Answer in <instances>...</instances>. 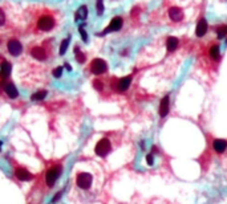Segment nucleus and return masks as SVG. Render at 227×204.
I'll return each mask as SVG.
<instances>
[{"label": "nucleus", "mask_w": 227, "mask_h": 204, "mask_svg": "<svg viewBox=\"0 0 227 204\" xmlns=\"http://www.w3.org/2000/svg\"><path fill=\"white\" fill-rule=\"evenodd\" d=\"M130 83H132V76H128V77H122V78L117 80L114 82V89L117 90L118 93H123L129 89Z\"/></svg>", "instance_id": "obj_8"}, {"label": "nucleus", "mask_w": 227, "mask_h": 204, "mask_svg": "<svg viewBox=\"0 0 227 204\" xmlns=\"http://www.w3.org/2000/svg\"><path fill=\"white\" fill-rule=\"evenodd\" d=\"M28 20H29V29L33 33H46L51 32L59 25L61 20L60 11L46 7L33 5L28 9Z\"/></svg>", "instance_id": "obj_1"}, {"label": "nucleus", "mask_w": 227, "mask_h": 204, "mask_svg": "<svg viewBox=\"0 0 227 204\" xmlns=\"http://www.w3.org/2000/svg\"><path fill=\"white\" fill-rule=\"evenodd\" d=\"M146 162H148V165H149V166H152V165H153V155H152V154H149V155L146 156Z\"/></svg>", "instance_id": "obj_30"}, {"label": "nucleus", "mask_w": 227, "mask_h": 204, "mask_svg": "<svg viewBox=\"0 0 227 204\" xmlns=\"http://www.w3.org/2000/svg\"><path fill=\"white\" fill-rule=\"evenodd\" d=\"M4 93H5V94L8 96L11 99H15V98H18V97H19L18 89H16V86L13 85L12 82H7L5 85H4Z\"/></svg>", "instance_id": "obj_15"}, {"label": "nucleus", "mask_w": 227, "mask_h": 204, "mask_svg": "<svg viewBox=\"0 0 227 204\" xmlns=\"http://www.w3.org/2000/svg\"><path fill=\"white\" fill-rule=\"evenodd\" d=\"M89 69H91V72L93 74L101 76L108 72V64H106V61L102 58H94V60H92Z\"/></svg>", "instance_id": "obj_5"}, {"label": "nucleus", "mask_w": 227, "mask_h": 204, "mask_svg": "<svg viewBox=\"0 0 227 204\" xmlns=\"http://www.w3.org/2000/svg\"><path fill=\"white\" fill-rule=\"evenodd\" d=\"M169 108H170V102H169V96H165L161 99V103H159V117L161 118H165L169 113Z\"/></svg>", "instance_id": "obj_14"}, {"label": "nucleus", "mask_w": 227, "mask_h": 204, "mask_svg": "<svg viewBox=\"0 0 227 204\" xmlns=\"http://www.w3.org/2000/svg\"><path fill=\"white\" fill-rule=\"evenodd\" d=\"M168 15L169 19L174 23H181L183 20V11L179 7H170L168 9Z\"/></svg>", "instance_id": "obj_10"}, {"label": "nucleus", "mask_w": 227, "mask_h": 204, "mask_svg": "<svg viewBox=\"0 0 227 204\" xmlns=\"http://www.w3.org/2000/svg\"><path fill=\"white\" fill-rule=\"evenodd\" d=\"M8 24V15L5 12V8L0 7V28H4Z\"/></svg>", "instance_id": "obj_21"}, {"label": "nucleus", "mask_w": 227, "mask_h": 204, "mask_svg": "<svg viewBox=\"0 0 227 204\" xmlns=\"http://www.w3.org/2000/svg\"><path fill=\"white\" fill-rule=\"evenodd\" d=\"M68 45H69V37L65 39V40H62L61 45H60V55H64V53L66 52V48H68Z\"/></svg>", "instance_id": "obj_24"}, {"label": "nucleus", "mask_w": 227, "mask_h": 204, "mask_svg": "<svg viewBox=\"0 0 227 204\" xmlns=\"http://www.w3.org/2000/svg\"><path fill=\"white\" fill-rule=\"evenodd\" d=\"M92 183H93V176H92V174H89V172H80V174H77V176H76V184L81 190L91 188Z\"/></svg>", "instance_id": "obj_6"}, {"label": "nucleus", "mask_w": 227, "mask_h": 204, "mask_svg": "<svg viewBox=\"0 0 227 204\" xmlns=\"http://www.w3.org/2000/svg\"><path fill=\"white\" fill-rule=\"evenodd\" d=\"M51 41L52 40H46V42L44 45H36V46H33V48H31L29 49L31 56L33 58L39 60V61H45V60L49 57V51L52 49Z\"/></svg>", "instance_id": "obj_2"}, {"label": "nucleus", "mask_w": 227, "mask_h": 204, "mask_svg": "<svg viewBox=\"0 0 227 204\" xmlns=\"http://www.w3.org/2000/svg\"><path fill=\"white\" fill-rule=\"evenodd\" d=\"M11 70H12L11 64L7 61H3V64L0 65V77H2V78H7V77L11 74Z\"/></svg>", "instance_id": "obj_18"}, {"label": "nucleus", "mask_w": 227, "mask_h": 204, "mask_svg": "<svg viewBox=\"0 0 227 204\" xmlns=\"http://www.w3.org/2000/svg\"><path fill=\"white\" fill-rule=\"evenodd\" d=\"M86 16H88V7H86V5H81L77 9V12H76L75 19H76V21H82V20L86 19Z\"/></svg>", "instance_id": "obj_19"}, {"label": "nucleus", "mask_w": 227, "mask_h": 204, "mask_svg": "<svg viewBox=\"0 0 227 204\" xmlns=\"http://www.w3.org/2000/svg\"><path fill=\"white\" fill-rule=\"evenodd\" d=\"M62 172V166L61 165H55L46 171L45 174V183L48 187H53L57 182V179L60 178Z\"/></svg>", "instance_id": "obj_3"}, {"label": "nucleus", "mask_w": 227, "mask_h": 204, "mask_svg": "<svg viewBox=\"0 0 227 204\" xmlns=\"http://www.w3.org/2000/svg\"><path fill=\"white\" fill-rule=\"evenodd\" d=\"M75 55H76V58H77V61L80 62V64H84L85 62V55H82L78 46L75 48Z\"/></svg>", "instance_id": "obj_23"}, {"label": "nucleus", "mask_w": 227, "mask_h": 204, "mask_svg": "<svg viewBox=\"0 0 227 204\" xmlns=\"http://www.w3.org/2000/svg\"><path fill=\"white\" fill-rule=\"evenodd\" d=\"M178 44H179V40L177 37H173V36H170V37L166 39V49H168L169 53L174 52L177 48H178Z\"/></svg>", "instance_id": "obj_17"}, {"label": "nucleus", "mask_w": 227, "mask_h": 204, "mask_svg": "<svg viewBox=\"0 0 227 204\" xmlns=\"http://www.w3.org/2000/svg\"><path fill=\"white\" fill-rule=\"evenodd\" d=\"M15 176L16 179L21 180V182H29V180L33 179V175L28 171L27 168H23V167H18L15 168Z\"/></svg>", "instance_id": "obj_12"}, {"label": "nucleus", "mask_w": 227, "mask_h": 204, "mask_svg": "<svg viewBox=\"0 0 227 204\" xmlns=\"http://www.w3.org/2000/svg\"><path fill=\"white\" fill-rule=\"evenodd\" d=\"M205 52L209 60L213 62H218L219 58H221V48H219V44H216V42H211Z\"/></svg>", "instance_id": "obj_7"}, {"label": "nucleus", "mask_w": 227, "mask_h": 204, "mask_svg": "<svg viewBox=\"0 0 227 204\" xmlns=\"http://www.w3.org/2000/svg\"><path fill=\"white\" fill-rule=\"evenodd\" d=\"M207 29H209V25H207V21H206V19H201L198 21V24L195 27V35L197 37H203V36L207 33Z\"/></svg>", "instance_id": "obj_13"}, {"label": "nucleus", "mask_w": 227, "mask_h": 204, "mask_svg": "<svg viewBox=\"0 0 227 204\" xmlns=\"http://www.w3.org/2000/svg\"><path fill=\"white\" fill-rule=\"evenodd\" d=\"M2 146H3V142H2V140H0V150H2Z\"/></svg>", "instance_id": "obj_32"}, {"label": "nucleus", "mask_w": 227, "mask_h": 204, "mask_svg": "<svg viewBox=\"0 0 227 204\" xmlns=\"http://www.w3.org/2000/svg\"><path fill=\"white\" fill-rule=\"evenodd\" d=\"M110 151H112V143H110V140L106 138V137L101 138L97 143H96V147H94L96 155L104 158V156H106Z\"/></svg>", "instance_id": "obj_4"}, {"label": "nucleus", "mask_w": 227, "mask_h": 204, "mask_svg": "<svg viewBox=\"0 0 227 204\" xmlns=\"http://www.w3.org/2000/svg\"><path fill=\"white\" fill-rule=\"evenodd\" d=\"M46 90H39V92H36L35 94H32L31 96V99L32 101H41V99H44L45 97H46Z\"/></svg>", "instance_id": "obj_22"}, {"label": "nucleus", "mask_w": 227, "mask_h": 204, "mask_svg": "<svg viewBox=\"0 0 227 204\" xmlns=\"http://www.w3.org/2000/svg\"><path fill=\"white\" fill-rule=\"evenodd\" d=\"M61 195H62V191H59L57 193H56L55 196L52 198V203H56V202H59V199L61 198Z\"/></svg>", "instance_id": "obj_29"}, {"label": "nucleus", "mask_w": 227, "mask_h": 204, "mask_svg": "<svg viewBox=\"0 0 227 204\" xmlns=\"http://www.w3.org/2000/svg\"><path fill=\"white\" fill-rule=\"evenodd\" d=\"M215 35L216 37H218V40H222L227 37V24H221L218 27H215Z\"/></svg>", "instance_id": "obj_20"}, {"label": "nucleus", "mask_w": 227, "mask_h": 204, "mask_svg": "<svg viewBox=\"0 0 227 204\" xmlns=\"http://www.w3.org/2000/svg\"><path fill=\"white\" fill-rule=\"evenodd\" d=\"M93 86H94V88L97 89V90H100V92H101L102 88H104V85H102V82L100 81V80H96V81H93Z\"/></svg>", "instance_id": "obj_27"}, {"label": "nucleus", "mask_w": 227, "mask_h": 204, "mask_svg": "<svg viewBox=\"0 0 227 204\" xmlns=\"http://www.w3.org/2000/svg\"><path fill=\"white\" fill-rule=\"evenodd\" d=\"M61 74H62V66H57V68L53 70V76H55L56 78L61 77Z\"/></svg>", "instance_id": "obj_26"}, {"label": "nucleus", "mask_w": 227, "mask_h": 204, "mask_svg": "<svg viewBox=\"0 0 227 204\" xmlns=\"http://www.w3.org/2000/svg\"><path fill=\"white\" fill-rule=\"evenodd\" d=\"M226 44H227V37H226Z\"/></svg>", "instance_id": "obj_33"}, {"label": "nucleus", "mask_w": 227, "mask_h": 204, "mask_svg": "<svg viewBox=\"0 0 227 204\" xmlns=\"http://www.w3.org/2000/svg\"><path fill=\"white\" fill-rule=\"evenodd\" d=\"M96 7H97L98 15H102V12H104V4H102V0H97V3H96Z\"/></svg>", "instance_id": "obj_25"}, {"label": "nucleus", "mask_w": 227, "mask_h": 204, "mask_svg": "<svg viewBox=\"0 0 227 204\" xmlns=\"http://www.w3.org/2000/svg\"><path fill=\"white\" fill-rule=\"evenodd\" d=\"M7 49H8V52L11 53L12 56H19L20 53L23 52V46L20 44L19 40H16V39L8 40V42H7Z\"/></svg>", "instance_id": "obj_9"}, {"label": "nucleus", "mask_w": 227, "mask_h": 204, "mask_svg": "<svg viewBox=\"0 0 227 204\" xmlns=\"http://www.w3.org/2000/svg\"><path fill=\"white\" fill-rule=\"evenodd\" d=\"M65 68H66V69H68V70H72V68H71V66H69L68 64H66V65H65Z\"/></svg>", "instance_id": "obj_31"}, {"label": "nucleus", "mask_w": 227, "mask_h": 204, "mask_svg": "<svg viewBox=\"0 0 227 204\" xmlns=\"http://www.w3.org/2000/svg\"><path fill=\"white\" fill-rule=\"evenodd\" d=\"M213 149H214V151L218 152V154L225 152L226 149H227V140H225V139H215L214 142H213Z\"/></svg>", "instance_id": "obj_16"}, {"label": "nucleus", "mask_w": 227, "mask_h": 204, "mask_svg": "<svg viewBox=\"0 0 227 204\" xmlns=\"http://www.w3.org/2000/svg\"><path fill=\"white\" fill-rule=\"evenodd\" d=\"M122 23H123V20H122L121 16H116V17H113L112 21H110V24L108 25V28L104 29L102 35H105V33H109V32L120 31V29H121V27H122Z\"/></svg>", "instance_id": "obj_11"}, {"label": "nucleus", "mask_w": 227, "mask_h": 204, "mask_svg": "<svg viewBox=\"0 0 227 204\" xmlns=\"http://www.w3.org/2000/svg\"><path fill=\"white\" fill-rule=\"evenodd\" d=\"M80 35H81V39L84 40V41H88V35H86V32L84 31L82 27H80Z\"/></svg>", "instance_id": "obj_28"}]
</instances>
